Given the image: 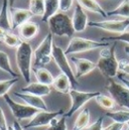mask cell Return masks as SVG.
<instances>
[{
	"instance_id": "obj_1",
	"label": "cell",
	"mask_w": 129,
	"mask_h": 130,
	"mask_svg": "<svg viewBox=\"0 0 129 130\" xmlns=\"http://www.w3.org/2000/svg\"><path fill=\"white\" fill-rule=\"evenodd\" d=\"M116 42L101 48L99 60L97 63V68L100 73L107 79H113L117 77L119 72V61L115 54Z\"/></svg>"
},
{
	"instance_id": "obj_2",
	"label": "cell",
	"mask_w": 129,
	"mask_h": 130,
	"mask_svg": "<svg viewBox=\"0 0 129 130\" xmlns=\"http://www.w3.org/2000/svg\"><path fill=\"white\" fill-rule=\"evenodd\" d=\"M16 65L20 75L26 83H30L32 61H33V51L28 41H22L20 45L16 48L15 54Z\"/></svg>"
},
{
	"instance_id": "obj_3",
	"label": "cell",
	"mask_w": 129,
	"mask_h": 130,
	"mask_svg": "<svg viewBox=\"0 0 129 130\" xmlns=\"http://www.w3.org/2000/svg\"><path fill=\"white\" fill-rule=\"evenodd\" d=\"M47 24L50 32L56 36H72L75 32L72 18L64 12H58L52 16Z\"/></svg>"
},
{
	"instance_id": "obj_4",
	"label": "cell",
	"mask_w": 129,
	"mask_h": 130,
	"mask_svg": "<svg viewBox=\"0 0 129 130\" xmlns=\"http://www.w3.org/2000/svg\"><path fill=\"white\" fill-rule=\"evenodd\" d=\"M108 45H110V42H106V41H102V40L98 41V40L76 36L70 40L64 53H66V55L81 54V53L94 51V50H98V48L101 50Z\"/></svg>"
},
{
	"instance_id": "obj_5",
	"label": "cell",
	"mask_w": 129,
	"mask_h": 130,
	"mask_svg": "<svg viewBox=\"0 0 129 130\" xmlns=\"http://www.w3.org/2000/svg\"><path fill=\"white\" fill-rule=\"evenodd\" d=\"M53 34L49 32L38 44V46L33 51V66L36 69L43 68V66L51 63L53 59Z\"/></svg>"
},
{
	"instance_id": "obj_6",
	"label": "cell",
	"mask_w": 129,
	"mask_h": 130,
	"mask_svg": "<svg viewBox=\"0 0 129 130\" xmlns=\"http://www.w3.org/2000/svg\"><path fill=\"white\" fill-rule=\"evenodd\" d=\"M53 60L55 61L58 68L61 70V73L64 74L70 79V81L72 83V88L77 89V87L79 86V81L77 80L75 73L73 72V69L70 66L67 55L62 47H60L59 45H57L55 43L53 46Z\"/></svg>"
},
{
	"instance_id": "obj_7",
	"label": "cell",
	"mask_w": 129,
	"mask_h": 130,
	"mask_svg": "<svg viewBox=\"0 0 129 130\" xmlns=\"http://www.w3.org/2000/svg\"><path fill=\"white\" fill-rule=\"evenodd\" d=\"M72 100V105L71 108L68 110V112L64 114L66 117H72L77 111L83 108L84 105H86L89 101L95 99V98L100 95V92H83L79 91L77 89H71L68 93Z\"/></svg>"
},
{
	"instance_id": "obj_8",
	"label": "cell",
	"mask_w": 129,
	"mask_h": 130,
	"mask_svg": "<svg viewBox=\"0 0 129 130\" xmlns=\"http://www.w3.org/2000/svg\"><path fill=\"white\" fill-rule=\"evenodd\" d=\"M3 98H4L5 103L9 107L12 115L15 117L16 120L22 121V120L31 119L36 113H38L40 111V110H38L36 108H33V107H30V106H28L26 104H20V103L15 102L8 94H6Z\"/></svg>"
},
{
	"instance_id": "obj_9",
	"label": "cell",
	"mask_w": 129,
	"mask_h": 130,
	"mask_svg": "<svg viewBox=\"0 0 129 130\" xmlns=\"http://www.w3.org/2000/svg\"><path fill=\"white\" fill-rule=\"evenodd\" d=\"M106 90L114 99L115 103L123 109L129 110V89L124 85L115 82L113 79H108Z\"/></svg>"
},
{
	"instance_id": "obj_10",
	"label": "cell",
	"mask_w": 129,
	"mask_h": 130,
	"mask_svg": "<svg viewBox=\"0 0 129 130\" xmlns=\"http://www.w3.org/2000/svg\"><path fill=\"white\" fill-rule=\"evenodd\" d=\"M64 110H58V111H39L36 113L30 121L24 125V129H32L37 127H43V126H50L51 123L57 119L58 117H61L64 115Z\"/></svg>"
},
{
	"instance_id": "obj_11",
	"label": "cell",
	"mask_w": 129,
	"mask_h": 130,
	"mask_svg": "<svg viewBox=\"0 0 129 130\" xmlns=\"http://www.w3.org/2000/svg\"><path fill=\"white\" fill-rule=\"evenodd\" d=\"M89 26L96 27L99 29H103L109 32L121 33L125 32L129 26V19L123 20H103V21H90L88 23Z\"/></svg>"
},
{
	"instance_id": "obj_12",
	"label": "cell",
	"mask_w": 129,
	"mask_h": 130,
	"mask_svg": "<svg viewBox=\"0 0 129 130\" xmlns=\"http://www.w3.org/2000/svg\"><path fill=\"white\" fill-rule=\"evenodd\" d=\"M71 61L74 63L75 65V76L78 79L90 74L91 72H93L95 69L97 68V64H95L94 62L88 60V59H83V58H75L72 57Z\"/></svg>"
},
{
	"instance_id": "obj_13",
	"label": "cell",
	"mask_w": 129,
	"mask_h": 130,
	"mask_svg": "<svg viewBox=\"0 0 129 130\" xmlns=\"http://www.w3.org/2000/svg\"><path fill=\"white\" fill-rule=\"evenodd\" d=\"M10 16H11V25L12 30L19 28L22 24L29 21L32 15L31 12L28 9H22V8H15L11 7L10 9Z\"/></svg>"
},
{
	"instance_id": "obj_14",
	"label": "cell",
	"mask_w": 129,
	"mask_h": 130,
	"mask_svg": "<svg viewBox=\"0 0 129 130\" xmlns=\"http://www.w3.org/2000/svg\"><path fill=\"white\" fill-rule=\"evenodd\" d=\"M72 22H73V27L75 32H82L84 31L87 26H88V16L85 12V10L82 8V6L77 3L75 10H74V14L72 17Z\"/></svg>"
},
{
	"instance_id": "obj_15",
	"label": "cell",
	"mask_w": 129,
	"mask_h": 130,
	"mask_svg": "<svg viewBox=\"0 0 129 130\" xmlns=\"http://www.w3.org/2000/svg\"><path fill=\"white\" fill-rule=\"evenodd\" d=\"M13 95L15 97L21 99L26 105L36 108L40 111H47V105L46 103L43 101V99L41 97L32 95V94H28V93H22V92H14Z\"/></svg>"
},
{
	"instance_id": "obj_16",
	"label": "cell",
	"mask_w": 129,
	"mask_h": 130,
	"mask_svg": "<svg viewBox=\"0 0 129 130\" xmlns=\"http://www.w3.org/2000/svg\"><path fill=\"white\" fill-rule=\"evenodd\" d=\"M39 32V25L36 22L33 21H27L24 24H22L18 28V34L19 37L23 41H29L33 39Z\"/></svg>"
},
{
	"instance_id": "obj_17",
	"label": "cell",
	"mask_w": 129,
	"mask_h": 130,
	"mask_svg": "<svg viewBox=\"0 0 129 130\" xmlns=\"http://www.w3.org/2000/svg\"><path fill=\"white\" fill-rule=\"evenodd\" d=\"M20 92L28 93V94H32V95L42 98L51 94L52 88H51V86H46V85L40 84L38 82H34V83H29L27 86L21 88Z\"/></svg>"
},
{
	"instance_id": "obj_18",
	"label": "cell",
	"mask_w": 129,
	"mask_h": 130,
	"mask_svg": "<svg viewBox=\"0 0 129 130\" xmlns=\"http://www.w3.org/2000/svg\"><path fill=\"white\" fill-rule=\"evenodd\" d=\"M0 28L5 31H11V16L9 10V0H2L1 8H0Z\"/></svg>"
},
{
	"instance_id": "obj_19",
	"label": "cell",
	"mask_w": 129,
	"mask_h": 130,
	"mask_svg": "<svg viewBox=\"0 0 129 130\" xmlns=\"http://www.w3.org/2000/svg\"><path fill=\"white\" fill-rule=\"evenodd\" d=\"M53 88L62 94H68L69 91L73 89L70 79L63 73H61L55 78L54 83H53Z\"/></svg>"
},
{
	"instance_id": "obj_20",
	"label": "cell",
	"mask_w": 129,
	"mask_h": 130,
	"mask_svg": "<svg viewBox=\"0 0 129 130\" xmlns=\"http://www.w3.org/2000/svg\"><path fill=\"white\" fill-rule=\"evenodd\" d=\"M77 2L82 6L84 10H88L91 12H94L97 14H100L102 17H107V12L101 7V5L97 2L96 0H77Z\"/></svg>"
},
{
	"instance_id": "obj_21",
	"label": "cell",
	"mask_w": 129,
	"mask_h": 130,
	"mask_svg": "<svg viewBox=\"0 0 129 130\" xmlns=\"http://www.w3.org/2000/svg\"><path fill=\"white\" fill-rule=\"evenodd\" d=\"M34 76L36 79V82L46 85V86H53L55 78L53 77L52 73L45 69V68H37L34 71Z\"/></svg>"
},
{
	"instance_id": "obj_22",
	"label": "cell",
	"mask_w": 129,
	"mask_h": 130,
	"mask_svg": "<svg viewBox=\"0 0 129 130\" xmlns=\"http://www.w3.org/2000/svg\"><path fill=\"white\" fill-rule=\"evenodd\" d=\"M90 110L87 108L82 109V111L79 113L75 123H74V128L73 130H84L89 126L90 123Z\"/></svg>"
},
{
	"instance_id": "obj_23",
	"label": "cell",
	"mask_w": 129,
	"mask_h": 130,
	"mask_svg": "<svg viewBox=\"0 0 129 130\" xmlns=\"http://www.w3.org/2000/svg\"><path fill=\"white\" fill-rule=\"evenodd\" d=\"M45 4V12L41 17V21L47 22L49 19L58 13L60 10V0H44Z\"/></svg>"
},
{
	"instance_id": "obj_24",
	"label": "cell",
	"mask_w": 129,
	"mask_h": 130,
	"mask_svg": "<svg viewBox=\"0 0 129 130\" xmlns=\"http://www.w3.org/2000/svg\"><path fill=\"white\" fill-rule=\"evenodd\" d=\"M106 116L111 118L114 122L127 124L129 122V110L121 109V110H111L106 113Z\"/></svg>"
},
{
	"instance_id": "obj_25",
	"label": "cell",
	"mask_w": 129,
	"mask_h": 130,
	"mask_svg": "<svg viewBox=\"0 0 129 130\" xmlns=\"http://www.w3.org/2000/svg\"><path fill=\"white\" fill-rule=\"evenodd\" d=\"M0 70L7 73L12 78H18V75L14 72V70L11 67L8 55L3 51H0Z\"/></svg>"
},
{
	"instance_id": "obj_26",
	"label": "cell",
	"mask_w": 129,
	"mask_h": 130,
	"mask_svg": "<svg viewBox=\"0 0 129 130\" xmlns=\"http://www.w3.org/2000/svg\"><path fill=\"white\" fill-rule=\"evenodd\" d=\"M108 16H121L129 19V0H123L115 9L107 12Z\"/></svg>"
},
{
	"instance_id": "obj_27",
	"label": "cell",
	"mask_w": 129,
	"mask_h": 130,
	"mask_svg": "<svg viewBox=\"0 0 129 130\" xmlns=\"http://www.w3.org/2000/svg\"><path fill=\"white\" fill-rule=\"evenodd\" d=\"M32 15L42 17L45 12L44 0H29V9Z\"/></svg>"
},
{
	"instance_id": "obj_28",
	"label": "cell",
	"mask_w": 129,
	"mask_h": 130,
	"mask_svg": "<svg viewBox=\"0 0 129 130\" xmlns=\"http://www.w3.org/2000/svg\"><path fill=\"white\" fill-rule=\"evenodd\" d=\"M95 101L97 102V104L103 108V109H106V110H109L111 111L112 109H114V107L116 106V103L114 101V99L109 96H106V95H103V94H100L95 98Z\"/></svg>"
},
{
	"instance_id": "obj_29",
	"label": "cell",
	"mask_w": 129,
	"mask_h": 130,
	"mask_svg": "<svg viewBox=\"0 0 129 130\" xmlns=\"http://www.w3.org/2000/svg\"><path fill=\"white\" fill-rule=\"evenodd\" d=\"M22 41H23V40H22L19 36H17L16 34L10 32V31H7L2 42H4V43H5L7 46H9V47H16V48H17V47L20 45V43H21Z\"/></svg>"
},
{
	"instance_id": "obj_30",
	"label": "cell",
	"mask_w": 129,
	"mask_h": 130,
	"mask_svg": "<svg viewBox=\"0 0 129 130\" xmlns=\"http://www.w3.org/2000/svg\"><path fill=\"white\" fill-rule=\"evenodd\" d=\"M17 81L18 78H11L8 80L0 81V97H4L6 94H8V91L15 83H17Z\"/></svg>"
},
{
	"instance_id": "obj_31",
	"label": "cell",
	"mask_w": 129,
	"mask_h": 130,
	"mask_svg": "<svg viewBox=\"0 0 129 130\" xmlns=\"http://www.w3.org/2000/svg\"><path fill=\"white\" fill-rule=\"evenodd\" d=\"M45 130H67V117L63 115L61 118L55 119Z\"/></svg>"
},
{
	"instance_id": "obj_32",
	"label": "cell",
	"mask_w": 129,
	"mask_h": 130,
	"mask_svg": "<svg viewBox=\"0 0 129 130\" xmlns=\"http://www.w3.org/2000/svg\"><path fill=\"white\" fill-rule=\"evenodd\" d=\"M102 41H106V42H110V41H122V42H126L129 45V31H125V32L118 34L116 36H107V37H103L101 39Z\"/></svg>"
},
{
	"instance_id": "obj_33",
	"label": "cell",
	"mask_w": 129,
	"mask_h": 130,
	"mask_svg": "<svg viewBox=\"0 0 129 130\" xmlns=\"http://www.w3.org/2000/svg\"><path fill=\"white\" fill-rule=\"evenodd\" d=\"M103 122H104V118L100 117V118L97 119L93 124L89 125L86 128V130H103Z\"/></svg>"
},
{
	"instance_id": "obj_34",
	"label": "cell",
	"mask_w": 129,
	"mask_h": 130,
	"mask_svg": "<svg viewBox=\"0 0 129 130\" xmlns=\"http://www.w3.org/2000/svg\"><path fill=\"white\" fill-rule=\"evenodd\" d=\"M74 0H60V10L61 12L69 11L73 6Z\"/></svg>"
},
{
	"instance_id": "obj_35",
	"label": "cell",
	"mask_w": 129,
	"mask_h": 130,
	"mask_svg": "<svg viewBox=\"0 0 129 130\" xmlns=\"http://www.w3.org/2000/svg\"><path fill=\"white\" fill-rule=\"evenodd\" d=\"M124 128H125V124L118 123V122H113L110 125H108L107 127L103 128V130H124Z\"/></svg>"
},
{
	"instance_id": "obj_36",
	"label": "cell",
	"mask_w": 129,
	"mask_h": 130,
	"mask_svg": "<svg viewBox=\"0 0 129 130\" xmlns=\"http://www.w3.org/2000/svg\"><path fill=\"white\" fill-rule=\"evenodd\" d=\"M8 129V125L6 123V118L4 115V112L0 106V130H7Z\"/></svg>"
},
{
	"instance_id": "obj_37",
	"label": "cell",
	"mask_w": 129,
	"mask_h": 130,
	"mask_svg": "<svg viewBox=\"0 0 129 130\" xmlns=\"http://www.w3.org/2000/svg\"><path fill=\"white\" fill-rule=\"evenodd\" d=\"M119 71H121L122 73H125L129 75V63L122 60L119 62Z\"/></svg>"
},
{
	"instance_id": "obj_38",
	"label": "cell",
	"mask_w": 129,
	"mask_h": 130,
	"mask_svg": "<svg viewBox=\"0 0 129 130\" xmlns=\"http://www.w3.org/2000/svg\"><path fill=\"white\" fill-rule=\"evenodd\" d=\"M117 78H118V79H119V81L122 83V85H124L127 89H129V80L128 79L124 78L122 75H117Z\"/></svg>"
},
{
	"instance_id": "obj_39",
	"label": "cell",
	"mask_w": 129,
	"mask_h": 130,
	"mask_svg": "<svg viewBox=\"0 0 129 130\" xmlns=\"http://www.w3.org/2000/svg\"><path fill=\"white\" fill-rule=\"evenodd\" d=\"M12 125H13L14 130H24V127H23V126H21V125H20V123H19L17 120H14V121H13V123H12Z\"/></svg>"
},
{
	"instance_id": "obj_40",
	"label": "cell",
	"mask_w": 129,
	"mask_h": 130,
	"mask_svg": "<svg viewBox=\"0 0 129 130\" xmlns=\"http://www.w3.org/2000/svg\"><path fill=\"white\" fill-rule=\"evenodd\" d=\"M6 32H7V31H5L4 29L0 28V41H3V39H4V37H5Z\"/></svg>"
},
{
	"instance_id": "obj_41",
	"label": "cell",
	"mask_w": 129,
	"mask_h": 130,
	"mask_svg": "<svg viewBox=\"0 0 129 130\" xmlns=\"http://www.w3.org/2000/svg\"><path fill=\"white\" fill-rule=\"evenodd\" d=\"M124 51H125V53L129 56V45H126V46L124 47Z\"/></svg>"
},
{
	"instance_id": "obj_42",
	"label": "cell",
	"mask_w": 129,
	"mask_h": 130,
	"mask_svg": "<svg viewBox=\"0 0 129 130\" xmlns=\"http://www.w3.org/2000/svg\"><path fill=\"white\" fill-rule=\"evenodd\" d=\"M7 130H14V128H13V125L11 124V125H8V129Z\"/></svg>"
},
{
	"instance_id": "obj_43",
	"label": "cell",
	"mask_w": 129,
	"mask_h": 130,
	"mask_svg": "<svg viewBox=\"0 0 129 130\" xmlns=\"http://www.w3.org/2000/svg\"><path fill=\"white\" fill-rule=\"evenodd\" d=\"M126 125H127V128H129V122L127 123V124H126Z\"/></svg>"
},
{
	"instance_id": "obj_44",
	"label": "cell",
	"mask_w": 129,
	"mask_h": 130,
	"mask_svg": "<svg viewBox=\"0 0 129 130\" xmlns=\"http://www.w3.org/2000/svg\"><path fill=\"white\" fill-rule=\"evenodd\" d=\"M125 130H129V128H127V129H125Z\"/></svg>"
},
{
	"instance_id": "obj_45",
	"label": "cell",
	"mask_w": 129,
	"mask_h": 130,
	"mask_svg": "<svg viewBox=\"0 0 129 130\" xmlns=\"http://www.w3.org/2000/svg\"><path fill=\"white\" fill-rule=\"evenodd\" d=\"M9 1H13V0H9Z\"/></svg>"
}]
</instances>
